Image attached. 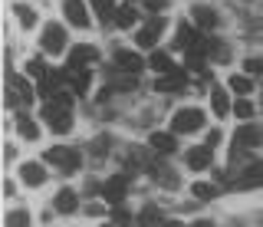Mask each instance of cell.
Listing matches in <instances>:
<instances>
[{
    "label": "cell",
    "mask_w": 263,
    "mask_h": 227,
    "mask_svg": "<svg viewBox=\"0 0 263 227\" xmlns=\"http://www.w3.org/2000/svg\"><path fill=\"white\" fill-rule=\"evenodd\" d=\"M204 128V112L201 109H178L175 116H171V132L178 135H191V132H201Z\"/></svg>",
    "instance_id": "obj_1"
},
{
    "label": "cell",
    "mask_w": 263,
    "mask_h": 227,
    "mask_svg": "<svg viewBox=\"0 0 263 227\" xmlns=\"http://www.w3.org/2000/svg\"><path fill=\"white\" fill-rule=\"evenodd\" d=\"M43 119H46V125L53 128L56 135H66V132H72V116H69V109L60 102H46L43 105Z\"/></svg>",
    "instance_id": "obj_2"
},
{
    "label": "cell",
    "mask_w": 263,
    "mask_h": 227,
    "mask_svg": "<svg viewBox=\"0 0 263 227\" xmlns=\"http://www.w3.org/2000/svg\"><path fill=\"white\" fill-rule=\"evenodd\" d=\"M66 43H69V36H66V30L60 27V23H46V27H43V36H40V46H43L46 53H56V56H60L66 50Z\"/></svg>",
    "instance_id": "obj_3"
},
{
    "label": "cell",
    "mask_w": 263,
    "mask_h": 227,
    "mask_svg": "<svg viewBox=\"0 0 263 227\" xmlns=\"http://www.w3.org/2000/svg\"><path fill=\"white\" fill-rule=\"evenodd\" d=\"M125 188H128V178L125 175H112L109 181L102 184V198H105V204H122V198H125Z\"/></svg>",
    "instance_id": "obj_4"
},
{
    "label": "cell",
    "mask_w": 263,
    "mask_h": 227,
    "mask_svg": "<svg viewBox=\"0 0 263 227\" xmlns=\"http://www.w3.org/2000/svg\"><path fill=\"white\" fill-rule=\"evenodd\" d=\"M142 66H145V60H142L135 50H119V53H115V69H119V72L138 76V72H142Z\"/></svg>",
    "instance_id": "obj_5"
},
{
    "label": "cell",
    "mask_w": 263,
    "mask_h": 227,
    "mask_svg": "<svg viewBox=\"0 0 263 227\" xmlns=\"http://www.w3.org/2000/svg\"><path fill=\"white\" fill-rule=\"evenodd\" d=\"M164 30V17H155V20H148L142 30H138V36H135V43L138 46H145V50H152L155 43H158V33Z\"/></svg>",
    "instance_id": "obj_6"
},
{
    "label": "cell",
    "mask_w": 263,
    "mask_h": 227,
    "mask_svg": "<svg viewBox=\"0 0 263 227\" xmlns=\"http://www.w3.org/2000/svg\"><path fill=\"white\" fill-rule=\"evenodd\" d=\"M63 13H66V20H69L72 27H79V30L89 27V10H86V4H82V0H66V4H63Z\"/></svg>",
    "instance_id": "obj_7"
},
{
    "label": "cell",
    "mask_w": 263,
    "mask_h": 227,
    "mask_svg": "<svg viewBox=\"0 0 263 227\" xmlns=\"http://www.w3.org/2000/svg\"><path fill=\"white\" fill-rule=\"evenodd\" d=\"M96 60H99V50H96V46H86V43H82V46H72V50H69V69H86L89 63H96Z\"/></svg>",
    "instance_id": "obj_8"
},
{
    "label": "cell",
    "mask_w": 263,
    "mask_h": 227,
    "mask_svg": "<svg viewBox=\"0 0 263 227\" xmlns=\"http://www.w3.org/2000/svg\"><path fill=\"white\" fill-rule=\"evenodd\" d=\"M211 145H194L191 152L184 155V161H187V168L191 172H204V168H211Z\"/></svg>",
    "instance_id": "obj_9"
},
{
    "label": "cell",
    "mask_w": 263,
    "mask_h": 227,
    "mask_svg": "<svg viewBox=\"0 0 263 227\" xmlns=\"http://www.w3.org/2000/svg\"><path fill=\"white\" fill-rule=\"evenodd\" d=\"M263 184V161H253V165L243 168V175L237 178V188H260Z\"/></svg>",
    "instance_id": "obj_10"
},
{
    "label": "cell",
    "mask_w": 263,
    "mask_h": 227,
    "mask_svg": "<svg viewBox=\"0 0 263 227\" xmlns=\"http://www.w3.org/2000/svg\"><path fill=\"white\" fill-rule=\"evenodd\" d=\"M53 207L60 211V214H72V211L79 207V194L72 188H60V194L53 198Z\"/></svg>",
    "instance_id": "obj_11"
},
{
    "label": "cell",
    "mask_w": 263,
    "mask_h": 227,
    "mask_svg": "<svg viewBox=\"0 0 263 227\" xmlns=\"http://www.w3.org/2000/svg\"><path fill=\"white\" fill-rule=\"evenodd\" d=\"M20 178H23V184H30V188H40V184L46 181V168L36 165V161H27V165L20 168Z\"/></svg>",
    "instance_id": "obj_12"
},
{
    "label": "cell",
    "mask_w": 263,
    "mask_h": 227,
    "mask_svg": "<svg viewBox=\"0 0 263 227\" xmlns=\"http://www.w3.org/2000/svg\"><path fill=\"white\" fill-rule=\"evenodd\" d=\"M263 139V132L257 125H240L237 128V135H234V142H237V148H253V145H260Z\"/></svg>",
    "instance_id": "obj_13"
},
{
    "label": "cell",
    "mask_w": 263,
    "mask_h": 227,
    "mask_svg": "<svg viewBox=\"0 0 263 227\" xmlns=\"http://www.w3.org/2000/svg\"><path fill=\"white\" fill-rule=\"evenodd\" d=\"M155 89H158V92H181V89H184V72L171 69L168 76H161L158 83H155Z\"/></svg>",
    "instance_id": "obj_14"
},
{
    "label": "cell",
    "mask_w": 263,
    "mask_h": 227,
    "mask_svg": "<svg viewBox=\"0 0 263 227\" xmlns=\"http://www.w3.org/2000/svg\"><path fill=\"white\" fill-rule=\"evenodd\" d=\"M148 145H152L155 152H164V155H171V152L178 148L175 135H168V132H152V139H148Z\"/></svg>",
    "instance_id": "obj_15"
},
{
    "label": "cell",
    "mask_w": 263,
    "mask_h": 227,
    "mask_svg": "<svg viewBox=\"0 0 263 227\" xmlns=\"http://www.w3.org/2000/svg\"><path fill=\"white\" fill-rule=\"evenodd\" d=\"M191 17H194V23H197L201 30H214V27H217V13H214L211 7H194Z\"/></svg>",
    "instance_id": "obj_16"
},
{
    "label": "cell",
    "mask_w": 263,
    "mask_h": 227,
    "mask_svg": "<svg viewBox=\"0 0 263 227\" xmlns=\"http://www.w3.org/2000/svg\"><path fill=\"white\" fill-rule=\"evenodd\" d=\"M148 66H152L158 76H168L171 69H175V63H171V56L168 53H161V50H155L152 53V60H148Z\"/></svg>",
    "instance_id": "obj_17"
},
{
    "label": "cell",
    "mask_w": 263,
    "mask_h": 227,
    "mask_svg": "<svg viewBox=\"0 0 263 227\" xmlns=\"http://www.w3.org/2000/svg\"><path fill=\"white\" fill-rule=\"evenodd\" d=\"M211 109H214V116H227V112H230L227 89H214V92H211Z\"/></svg>",
    "instance_id": "obj_18"
},
{
    "label": "cell",
    "mask_w": 263,
    "mask_h": 227,
    "mask_svg": "<svg viewBox=\"0 0 263 227\" xmlns=\"http://www.w3.org/2000/svg\"><path fill=\"white\" fill-rule=\"evenodd\" d=\"M13 13H16V20H20V27H23V30H33V27H36V10H33V7L16 4V7H13Z\"/></svg>",
    "instance_id": "obj_19"
},
{
    "label": "cell",
    "mask_w": 263,
    "mask_h": 227,
    "mask_svg": "<svg viewBox=\"0 0 263 227\" xmlns=\"http://www.w3.org/2000/svg\"><path fill=\"white\" fill-rule=\"evenodd\" d=\"M197 30L191 27V23H178V46H184V50H191V46L197 43Z\"/></svg>",
    "instance_id": "obj_20"
},
{
    "label": "cell",
    "mask_w": 263,
    "mask_h": 227,
    "mask_svg": "<svg viewBox=\"0 0 263 227\" xmlns=\"http://www.w3.org/2000/svg\"><path fill=\"white\" fill-rule=\"evenodd\" d=\"M16 132H20V139H27V142H36L40 139V125L33 122V119H27V116L16 122Z\"/></svg>",
    "instance_id": "obj_21"
},
{
    "label": "cell",
    "mask_w": 263,
    "mask_h": 227,
    "mask_svg": "<svg viewBox=\"0 0 263 227\" xmlns=\"http://www.w3.org/2000/svg\"><path fill=\"white\" fill-rule=\"evenodd\" d=\"M89 79H92V76H89V69H69V83L82 96H86V89H89Z\"/></svg>",
    "instance_id": "obj_22"
},
{
    "label": "cell",
    "mask_w": 263,
    "mask_h": 227,
    "mask_svg": "<svg viewBox=\"0 0 263 227\" xmlns=\"http://www.w3.org/2000/svg\"><path fill=\"white\" fill-rule=\"evenodd\" d=\"M161 224V211L158 207H142V214H138V227H158Z\"/></svg>",
    "instance_id": "obj_23"
},
{
    "label": "cell",
    "mask_w": 263,
    "mask_h": 227,
    "mask_svg": "<svg viewBox=\"0 0 263 227\" xmlns=\"http://www.w3.org/2000/svg\"><path fill=\"white\" fill-rule=\"evenodd\" d=\"M135 20H138V10H135V7H122V10L115 13V23H119L122 30H132V27H135Z\"/></svg>",
    "instance_id": "obj_24"
},
{
    "label": "cell",
    "mask_w": 263,
    "mask_h": 227,
    "mask_svg": "<svg viewBox=\"0 0 263 227\" xmlns=\"http://www.w3.org/2000/svg\"><path fill=\"white\" fill-rule=\"evenodd\" d=\"M191 194L197 201H211V198H217V188L214 184H204V181H194L191 184Z\"/></svg>",
    "instance_id": "obj_25"
},
{
    "label": "cell",
    "mask_w": 263,
    "mask_h": 227,
    "mask_svg": "<svg viewBox=\"0 0 263 227\" xmlns=\"http://www.w3.org/2000/svg\"><path fill=\"white\" fill-rule=\"evenodd\" d=\"M4 224H7V227H30L33 221H30L27 211H10V214L4 217Z\"/></svg>",
    "instance_id": "obj_26"
},
{
    "label": "cell",
    "mask_w": 263,
    "mask_h": 227,
    "mask_svg": "<svg viewBox=\"0 0 263 227\" xmlns=\"http://www.w3.org/2000/svg\"><path fill=\"white\" fill-rule=\"evenodd\" d=\"M234 116L240 119V122H250V119H253V102L250 99H240V102L234 105Z\"/></svg>",
    "instance_id": "obj_27"
},
{
    "label": "cell",
    "mask_w": 263,
    "mask_h": 227,
    "mask_svg": "<svg viewBox=\"0 0 263 227\" xmlns=\"http://www.w3.org/2000/svg\"><path fill=\"white\" fill-rule=\"evenodd\" d=\"M230 89L247 96V92H253V83H250V76H230Z\"/></svg>",
    "instance_id": "obj_28"
},
{
    "label": "cell",
    "mask_w": 263,
    "mask_h": 227,
    "mask_svg": "<svg viewBox=\"0 0 263 227\" xmlns=\"http://www.w3.org/2000/svg\"><path fill=\"white\" fill-rule=\"evenodd\" d=\"M79 161H82V158H79V152H76V148H69V152H66V161H63L60 168H63L66 175H72V172H79Z\"/></svg>",
    "instance_id": "obj_29"
},
{
    "label": "cell",
    "mask_w": 263,
    "mask_h": 227,
    "mask_svg": "<svg viewBox=\"0 0 263 227\" xmlns=\"http://www.w3.org/2000/svg\"><path fill=\"white\" fill-rule=\"evenodd\" d=\"M243 69H247V76H260V72H263V56H250V60H243Z\"/></svg>",
    "instance_id": "obj_30"
},
{
    "label": "cell",
    "mask_w": 263,
    "mask_h": 227,
    "mask_svg": "<svg viewBox=\"0 0 263 227\" xmlns=\"http://www.w3.org/2000/svg\"><path fill=\"white\" fill-rule=\"evenodd\" d=\"M89 4H92L96 10H99V17H102L105 23H109V17H112L109 10H112V4H115V0H89Z\"/></svg>",
    "instance_id": "obj_31"
},
{
    "label": "cell",
    "mask_w": 263,
    "mask_h": 227,
    "mask_svg": "<svg viewBox=\"0 0 263 227\" xmlns=\"http://www.w3.org/2000/svg\"><path fill=\"white\" fill-rule=\"evenodd\" d=\"M66 152H69V148H60V145H56V148L46 152V161H49V165H63V161H66Z\"/></svg>",
    "instance_id": "obj_32"
},
{
    "label": "cell",
    "mask_w": 263,
    "mask_h": 227,
    "mask_svg": "<svg viewBox=\"0 0 263 227\" xmlns=\"http://www.w3.org/2000/svg\"><path fill=\"white\" fill-rule=\"evenodd\" d=\"M138 4H142L148 13H161V10H168V0H138Z\"/></svg>",
    "instance_id": "obj_33"
},
{
    "label": "cell",
    "mask_w": 263,
    "mask_h": 227,
    "mask_svg": "<svg viewBox=\"0 0 263 227\" xmlns=\"http://www.w3.org/2000/svg\"><path fill=\"white\" fill-rule=\"evenodd\" d=\"M27 72H30V76H36V79H43V76H46L43 60H30V63H27Z\"/></svg>",
    "instance_id": "obj_34"
},
{
    "label": "cell",
    "mask_w": 263,
    "mask_h": 227,
    "mask_svg": "<svg viewBox=\"0 0 263 227\" xmlns=\"http://www.w3.org/2000/svg\"><path fill=\"white\" fill-rule=\"evenodd\" d=\"M105 152H109V139H105V135H99V139L92 142V155H105Z\"/></svg>",
    "instance_id": "obj_35"
},
{
    "label": "cell",
    "mask_w": 263,
    "mask_h": 227,
    "mask_svg": "<svg viewBox=\"0 0 263 227\" xmlns=\"http://www.w3.org/2000/svg\"><path fill=\"white\" fill-rule=\"evenodd\" d=\"M112 217H115V221H119V224H128V211L122 207V204H115V211H112Z\"/></svg>",
    "instance_id": "obj_36"
},
{
    "label": "cell",
    "mask_w": 263,
    "mask_h": 227,
    "mask_svg": "<svg viewBox=\"0 0 263 227\" xmlns=\"http://www.w3.org/2000/svg\"><path fill=\"white\" fill-rule=\"evenodd\" d=\"M187 227H214V221H208V217H201V221H191Z\"/></svg>",
    "instance_id": "obj_37"
},
{
    "label": "cell",
    "mask_w": 263,
    "mask_h": 227,
    "mask_svg": "<svg viewBox=\"0 0 263 227\" xmlns=\"http://www.w3.org/2000/svg\"><path fill=\"white\" fill-rule=\"evenodd\" d=\"M217 142H220V132H211V135H208V145L214 148V145H217Z\"/></svg>",
    "instance_id": "obj_38"
},
{
    "label": "cell",
    "mask_w": 263,
    "mask_h": 227,
    "mask_svg": "<svg viewBox=\"0 0 263 227\" xmlns=\"http://www.w3.org/2000/svg\"><path fill=\"white\" fill-rule=\"evenodd\" d=\"M168 227H181V224H175V221H168Z\"/></svg>",
    "instance_id": "obj_39"
},
{
    "label": "cell",
    "mask_w": 263,
    "mask_h": 227,
    "mask_svg": "<svg viewBox=\"0 0 263 227\" xmlns=\"http://www.w3.org/2000/svg\"><path fill=\"white\" fill-rule=\"evenodd\" d=\"M102 227H115V224H102Z\"/></svg>",
    "instance_id": "obj_40"
}]
</instances>
